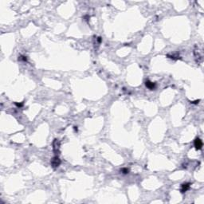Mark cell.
Here are the masks:
<instances>
[{
  "mask_svg": "<svg viewBox=\"0 0 204 204\" xmlns=\"http://www.w3.org/2000/svg\"><path fill=\"white\" fill-rule=\"evenodd\" d=\"M194 145L197 150H200L203 148V141L199 138H196L194 141Z\"/></svg>",
  "mask_w": 204,
  "mask_h": 204,
  "instance_id": "cell-1",
  "label": "cell"
},
{
  "mask_svg": "<svg viewBox=\"0 0 204 204\" xmlns=\"http://www.w3.org/2000/svg\"><path fill=\"white\" fill-rule=\"evenodd\" d=\"M145 85L146 87L148 89H149L150 90H153V89H156V83H153V82H151V81H146V82H145Z\"/></svg>",
  "mask_w": 204,
  "mask_h": 204,
  "instance_id": "cell-2",
  "label": "cell"
},
{
  "mask_svg": "<svg viewBox=\"0 0 204 204\" xmlns=\"http://www.w3.org/2000/svg\"><path fill=\"white\" fill-rule=\"evenodd\" d=\"M60 163H61V161H60V159H59L58 157H54V158H53V159L51 160V164L53 165V167H58L59 164H60Z\"/></svg>",
  "mask_w": 204,
  "mask_h": 204,
  "instance_id": "cell-3",
  "label": "cell"
},
{
  "mask_svg": "<svg viewBox=\"0 0 204 204\" xmlns=\"http://www.w3.org/2000/svg\"><path fill=\"white\" fill-rule=\"evenodd\" d=\"M190 187H191V183H183V185H182V187H181V192L182 193L186 192L187 190L190 188Z\"/></svg>",
  "mask_w": 204,
  "mask_h": 204,
  "instance_id": "cell-4",
  "label": "cell"
},
{
  "mask_svg": "<svg viewBox=\"0 0 204 204\" xmlns=\"http://www.w3.org/2000/svg\"><path fill=\"white\" fill-rule=\"evenodd\" d=\"M121 171H122V173H124V174H128V168H122Z\"/></svg>",
  "mask_w": 204,
  "mask_h": 204,
  "instance_id": "cell-5",
  "label": "cell"
}]
</instances>
